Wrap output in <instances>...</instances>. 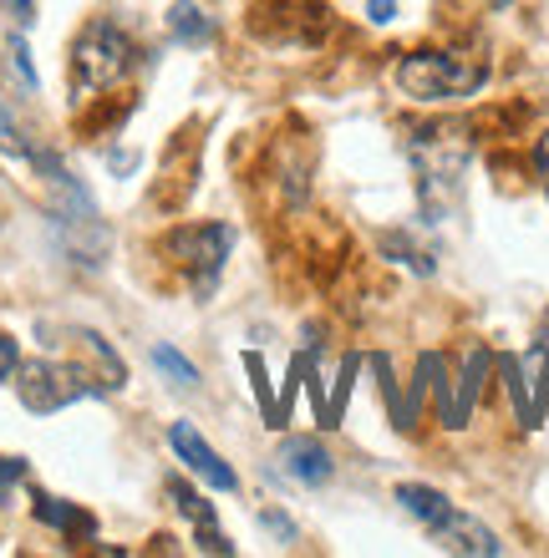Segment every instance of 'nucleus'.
Wrapping results in <instances>:
<instances>
[{
  "label": "nucleus",
  "instance_id": "1",
  "mask_svg": "<svg viewBox=\"0 0 549 558\" xmlns=\"http://www.w3.org/2000/svg\"><path fill=\"white\" fill-rule=\"evenodd\" d=\"M36 168L46 173L51 183V229H57L61 250L72 254L82 269H103L107 265V250H112V234H107V223L97 219V204H92V193L76 183L67 168H61L51 153H36Z\"/></svg>",
  "mask_w": 549,
  "mask_h": 558
},
{
  "label": "nucleus",
  "instance_id": "2",
  "mask_svg": "<svg viewBox=\"0 0 549 558\" xmlns=\"http://www.w3.org/2000/svg\"><path fill=\"white\" fill-rule=\"evenodd\" d=\"M138 66V46L133 36L118 26V21H87L82 36L72 41V61H67V76H72V92L76 102H92V97H103V92L122 87Z\"/></svg>",
  "mask_w": 549,
  "mask_h": 558
},
{
  "label": "nucleus",
  "instance_id": "3",
  "mask_svg": "<svg viewBox=\"0 0 549 558\" xmlns=\"http://www.w3.org/2000/svg\"><path fill=\"white\" fill-rule=\"evenodd\" d=\"M107 391H118V381L103 366H82V361H51V355H41V361H21V371H15V397L36 416H51L87 397H107Z\"/></svg>",
  "mask_w": 549,
  "mask_h": 558
},
{
  "label": "nucleus",
  "instance_id": "4",
  "mask_svg": "<svg viewBox=\"0 0 549 558\" xmlns=\"http://www.w3.org/2000/svg\"><path fill=\"white\" fill-rule=\"evenodd\" d=\"M489 82V66L474 51H413L397 66V87L413 102H458Z\"/></svg>",
  "mask_w": 549,
  "mask_h": 558
},
{
  "label": "nucleus",
  "instance_id": "5",
  "mask_svg": "<svg viewBox=\"0 0 549 558\" xmlns=\"http://www.w3.org/2000/svg\"><path fill=\"white\" fill-rule=\"evenodd\" d=\"M229 250H235V229L229 223H183V229H174L164 239V254L193 279V294L214 290Z\"/></svg>",
  "mask_w": 549,
  "mask_h": 558
},
{
  "label": "nucleus",
  "instance_id": "6",
  "mask_svg": "<svg viewBox=\"0 0 549 558\" xmlns=\"http://www.w3.org/2000/svg\"><path fill=\"white\" fill-rule=\"evenodd\" d=\"M168 441H174V452H179V462L199 477V483H208L214 493H235L239 487V477H235V468H224V457L208 447L199 432H193L189 422H174L168 426Z\"/></svg>",
  "mask_w": 549,
  "mask_h": 558
},
{
  "label": "nucleus",
  "instance_id": "7",
  "mask_svg": "<svg viewBox=\"0 0 549 558\" xmlns=\"http://www.w3.org/2000/svg\"><path fill=\"white\" fill-rule=\"evenodd\" d=\"M275 472L290 477L296 487H326L331 477H336V462H331L326 441L290 437V441H281V452H275Z\"/></svg>",
  "mask_w": 549,
  "mask_h": 558
},
{
  "label": "nucleus",
  "instance_id": "8",
  "mask_svg": "<svg viewBox=\"0 0 549 558\" xmlns=\"http://www.w3.org/2000/svg\"><path fill=\"white\" fill-rule=\"evenodd\" d=\"M432 538H438V548H447V554H474V558H493V554H504V544L493 538L478 518H468V513H453L438 523V529H428Z\"/></svg>",
  "mask_w": 549,
  "mask_h": 558
},
{
  "label": "nucleus",
  "instance_id": "9",
  "mask_svg": "<svg viewBox=\"0 0 549 558\" xmlns=\"http://www.w3.org/2000/svg\"><path fill=\"white\" fill-rule=\"evenodd\" d=\"M168 498L179 502V513L193 523V544L204 548V554H235V544L219 533V518H214V508H208L199 493H189L183 483H168Z\"/></svg>",
  "mask_w": 549,
  "mask_h": 558
},
{
  "label": "nucleus",
  "instance_id": "10",
  "mask_svg": "<svg viewBox=\"0 0 549 558\" xmlns=\"http://www.w3.org/2000/svg\"><path fill=\"white\" fill-rule=\"evenodd\" d=\"M397 502L417 518V523H422V529H438V523L453 513V502H447L438 487H422V483H402L397 487Z\"/></svg>",
  "mask_w": 549,
  "mask_h": 558
},
{
  "label": "nucleus",
  "instance_id": "11",
  "mask_svg": "<svg viewBox=\"0 0 549 558\" xmlns=\"http://www.w3.org/2000/svg\"><path fill=\"white\" fill-rule=\"evenodd\" d=\"M31 508H36V518H41L46 529H57V533H82V538H92V533H97V523H92L82 508H72V502H61V498L36 493V498H31Z\"/></svg>",
  "mask_w": 549,
  "mask_h": 558
},
{
  "label": "nucleus",
  "instance_id": "12",
  "mask_svg": "<svg viewBox=\"0 0 549 558\" xmlns=\"http://www.w3.org/2000/svg\"><path fill=\"white\" fill-rule=\"evenodd\" d=\"M168 36H174L179 46H208V41H214V21H208L199 5L179 0V5L168 11Z\"/></svg>",
  "mask_w": 549,
  "mask_h": 558
},
{
  "label": "nucleus",
  "instance_id": "13",
  "mask_svg": "<svg viewBox=\"0 0 549 558\" xmlns=\"http://www.w3.org/2000/svg\"><path fill=\"white\" fill-rule=\"evenodd\" d=\"M153 366L164 371L174 386H199V371H193V361H183L174 345H153Z\"/></svg>",
  "mask_w": 549,
  "mask_h": 558
},
{
  "label": "nucleus",
  "instance_id": "14",
  "mask_svg": "<svg viewBox=\"0 0 549 558\" xmlns=\"http://www.w3.org/2000/svg\"><path fill=\"white\" fill-rule=\"evenodd\" d=\"M15 483H26V462L21 457H0V502H11Z\"/></svg>",
  "mask_w": 549,
  "mask_h": 558
},
{
  "label": "nucleus",
  "instance_id": "15",
  "mask_svg": "<svg viewBox=\"0 0 549 558\" xmlns=\"http://www.w3.org/2000/svg\"><path fill=\"white\" fill-rule=\"evenodd\" d=\"M244 366H250V376H254V391H260V407H265L270 412V422H275V407H270V381H265V361H260V355H244Z\"/></svg>",
  "mask_w": 549,
  "mask_h": 558
},
{
  "label": "nucleus",
  "instance_id": "16",
  "mask_svg": "<svg viewBox=\"0 0 549 558\" xmlns=\"http://www.w3.org/2000/svg\"><path fill=\"white\" fill-rule=\"evenodd\" d=\"M15 371H21V345L11 336H0V381H15Z\"/></svg>",
  "mask_w": 549,
  "mask_h": 558
},
{
  "label": "nucleus",
  "instance_id": "17",
  "mask_svg": "<svg viewBox=\"0 0 549 558\" xmlns=\"http://www.w3.org/2000/svg\"><path fill=\"white\" fill-rule=\"evenodd\" d=\"M11 61H15V72H21V82L36 92V66H31V51H26V41H21V36L11 41Z\"/></svg>",
  "mask_w": 549,
  "mask_h": 558
},
{
  "label": "nucleus",
  "instance_id": "18",
  "mask_svg": "<svg viewBox=\"0 0 549 558\" xmlns=\"http://www.w3.org/2000/svg\"><path fill=\"white\" fill-rule=\"evenodd\" d=\"M0 11L11 15L15 26H31L36 21V0H0Z\"/></svg>",
  "mask_w": 549,
  "mask_h": 558
},
{
  "label": "nucleus",
  "instance_id": "19",
  "mask_svg": "<svg viewBox=\"0 0 549 558\" xmlns=\"http://www.w3.org/2000/svg\"><path fill=\"white\" fill-rule=\"evenodd\" d=\"M260 523H265L270 533H281V538H296V523H290L285 513H275V508H270V513H260Z\"/></svg>",
  "mask_w": 549,
  "mask_h": 558
},
{
  "label": "nucleus",
  "instance_id": "20",
  "mask_svg": "<svg viewBox=\"0 0 549 558\" xmlns=\"http://www.w3.org/2000/svg\"><path fill=\"white\" fill-rule=\"evenodd\" d=\"M367 15L377 21V26H386V21L397 15V0H367Z\"/></svg>",
  "mask_w": 549,
  "mask_h": 558
},
{
  "label": "nucleus",
  "instance_id": "21",
  "mask_svg": "<svg viewBox=\"0 0 549 558\" xmlns=\"http://www.w3.org/2000/svg\"><path fill=\"white\" fill-rule=\"evenodd\" d=\"M539 168H545V173H549V137H545V143H539Z\"/></svg>",
  "mask_w": 549,
  "mask_h": 558
},
{
  "label": "nucleus",
  "instance_id": "22",
  "mask_svg": "<svg viewBox=\"0 0 549 558\" xmlns=\"http://www.w3.org/2000/svg\"><path fill=\"white\" fill-rule=\"evenodd\" d=\"M493 5H509V0H493Z\"/></svg>",
  "mask_w": 549,
  "mask_h": 558
}]
</instances>
